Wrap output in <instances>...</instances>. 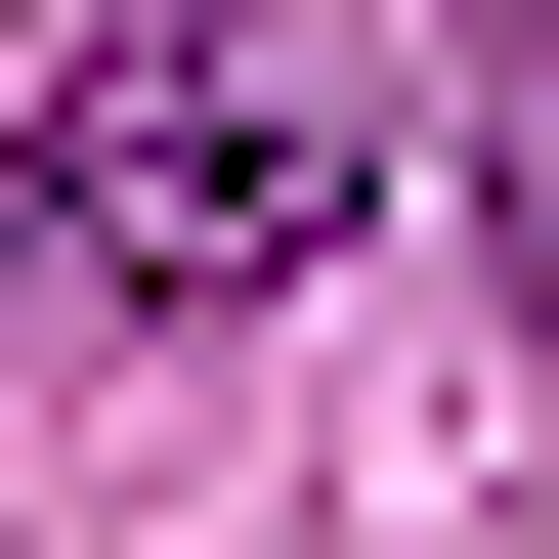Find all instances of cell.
Returning a JSON list of instances; mask_svg holds the SVG:
<instances>
[{"mask_svg": "<svg viewBox=\"0 0 559 559\" xmlns=\"http://www.w3.org/2000/svg\"><path fill=\"white\" fill-rule=\"evenodd\" d=\"M345 44H215V0H44L0 44V259L44 301H301L345 259Z\"/></svg>", "mask_w": 559, "mask_h": 559, "instance_id": "6da1fadb", "label": "cell"}, {"mask_svg": "<svg viewBox=\"0 0 559 559\" xmlns=\"http://www.w3.org/2000/svg\"><path fill=\"white\" fill-rule=\"evenodd\" d=\"M474 130H516V215H559V44H516V86H474Z\"/></svg>", "mask_w": 559, "mask_h": 559, "instance_id": "7a4b0ae2", "label": "cell"}]
</instances>
